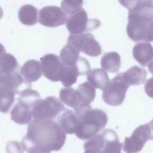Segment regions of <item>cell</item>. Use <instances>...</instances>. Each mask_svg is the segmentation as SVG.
<instances>
[{"mask_svg":"<svg viewBox=\"0 0 153 153\" xmlns=\"http://www.w3.org/2000/svg\"><path fill=\"white\" fill-rule=\"evenodd\" d=\"M66 138L65 133L53 120L33 119L21 143L24 149L32 147L44 153H51L60 150Z\"/></svg>","mask_w":153,"mask_h":153,"instance_id":"cell-1","label":"cell"},{"mask_svg":"<svg viewBox=\"0 0 153 153\" xmlns=\"http://www.w3.org/2000/svg\"><path fill=\"white\" fill-rule=\"evenodd\" d=\"M78 117L79 123L74 134L82 140L89 139L96 135L104 128L108 121L106 113L97 108H91Z\"/></svg>","mask_w":153,"mask_h":153,"instance_id":"cell-2","label":"cell"},{"mask_svg":"<svg viewBox=\"0 0 153 153\" xmlns=\"http://www.w3.org/2000/svg\"><path fill=\"white\" fill-rule=\"evenodd\" d=\"M26 81L20 71L8 75H0V112L8 113L19 94L25 87Z\"/></svg>","mask_w":153,"mask_h":153,"instance_id":"cell-3","label":"cell"},{"mask_svg":"<svg viewBox=\"0 0 153 153\" xmlns=\"http://www.w3.org/2000/svg\"><path fill=\"white\" fill-rule=\"evenodd\" d=\"M130 85L125 81L123 72H119L110 80L107 88L102 93V98L107 104L113 106L121 104Z\"/></svg>","mask_w":153,"mask_h":153,"instance_id":"cell-4","label":"cell"},{"mask_svg":"<svg viewBox=\"0 0 153 153\" xmlns=\"http://www.w3.org/2000/svg\"><path fill=\"white\" fill-rule=\"evenodd\" d=\"M153 139L152 120L136 128L129 137H126L123 150L126 153H137L141 150L144 144Z\"/></svg>","mask_w":153,"mask_h":153,"instance_id":"cell-5","label":"cell"},{"mask_svg":"<svg viewBox=\"0 0 153 153\" xmlns=\"http://www.w3.org/2000/svg\"><path fill=\"white\" fill-rule=\"evenodd\" d=\"M126 32L128 37L135 42H152L153 41V21L133 16L128 17Z\"/></svg>","mask_w":153,"mask_h":153,"instance_id":"cell-6","label":"cell"},{"mask_svg":"<svg viewBox=\"0 0 153 153\" xmlns=\"http://www.w3.org/2000/svg\"><path fill=\"white\" fill-rule=\"evenodd\" d=\"M64 105L58 98L49 96L41 99L32 109V117L36 119L56 118L65 109Z\"/></svg>","mask_w":153,"mask_h":153,"instance_id":"cell-7","label":"cell"},{"mask_svg":"<svg viewBox=\"0 0 153 153\" xmlns=\"http://www.w3.org/2000/svg\"><path fill=\"white\" fill-rule=\"evenodd\" d=\"M66 25L70 33L80 34L90 31L100 25L97 19H89L85 10L82 8L78 12L67 16Z\"/></svg>","mask_w":153,"mask_h":153,"instance_id":"cell-8","label":"cell"},{"mask_svg":"<svg viewBox=\"0 0 153 153\" xmlns=\"http://www.w3.org/2000/svg\"><path fill=\"white\" fill-rule=\"evenodd\" d=\"M67 43L72 45L79 52L91 56H97L102 53L100 44L91 33L77 34L70 33Z\"/></svg>","mask_w":153,"mask_h":153,"instance_id":"cell-9","label":"cell"},{"mask_svg":"<svg viewBox=\"0 0 153 153\" xmlns=\"http://www.w3.org/2000/svg\"><path fill=\"white\" fill-rule=\"evenodd\" d=\"M67 19V15L59 7L49 6L45 7L40 10L38 21L43 26L55 27L64 24Z\"/></svg>","mask_w":153,"mask_h":153,"instance_id":"cell-10","label":"cell"},{"mask_svg":"<svg viewBox=\"0 0 153 153\" xmlns=\"http://www.w3.org/2000/svg\"><path fill=\"white\" fill-rule=\"evenodd\" d=\"M40 63L45 77L52 82L60 81L62 63L59 56L52 53L46 54L40 59Z\"/></svg>","mask_w":153,"mask_h":153,"instance_id":"cell-11","label":"cell"},{"mask_svg":"<svg viewBox=\"0 0 153 153\" xmlns=\"http://www.w3.org/2000/svg\"><path fill=\"white\" fill-rule=\"evenodd\" d=\"M76 89L79 93V101L77 108L74 111L78 115L92 108L90 104L95 99L96 91L87 81L79 85Z\"/></svg>","mask_w":153,"mask_h":153,"instance_id":"cell-12","label":"cell"},{"mask_svg":"<svg viewBox=\"0 0 153 153\" xmlns=\"http://www.w3.org/2000/svg\"><path fill=\"white\" fill-rule=\"evenodd\" d=\"M102 133L103 139L97 149L102 153H121L123 143L120 142L116 132L111 129H106Z\"/></svg>","mask_w":153,"mask_h":153,"instance_id":"cell-13","label":"cell"},{"mask_svg":"<svg viewBox=\"0 0 153 153\" xmlns=\"http://www.w3.org/2000/svg\"><path fill=\"white\" fill-rule=\"evenodd\" d=\"M153 47L150 43L140 42L134 47L132 53L134 58L143 66L149 68L152 66L153 62Z\"/></svg>","mask_w":153,"mask_h":153,"instance_id":"cell-14","label":"cell"},{"mask_svg":"<svg viewBox=\"0 0 153 153\" xmlns=\"http://www.w3.org/2000/svg\"><path fill=\"white\" fill-rule=\"evenodd\" d=\"M56 122L65 133L72 134L77 129L79 120L75 112L65 108L57 116Z\"/></svg>","mask_w":153,"mask_h":153,"instance_id":"cell-15","label":"cell"},{"mask_svg":"<svg viewBox=\"0 0 153 153\" xmlns=\"http://www.w3.org/2000/svg\"><path fill=\"white\" fill-rule=\"evenodd\" d=\"M17 101L11 111V120L20 125L29 123L32 118L31 108L22 101Z\"/></svg>","mask_w":153,"mask_h":153,"instance_id":"cell-16","label":"cell"},{"mask_svg":"<svg viewBox=\"0 0 153 153\" xmlns=\"http://www.w3.org/2000/svg\"><path fill=\"white\" fill-rule=\"evenodd\" d=\"M20 72L24 79L30 83L39 79L42 73L40 63L34 59L26 61L21 68Z\"/></svg>","mask_w":153,"mask_h":153,"instance_id":"cell-17","label":"cell"},{"mask_svg":"<svg viewBox=\"0 0 153 153\" xmlns=\"http://www.w3.org/2000/svg\"><path fill=\"white\" fill-rule=\"evenodd\" d=\"M87 80L95 89L99 88L102 91L107 88L110 81L107 73L100 68L91 70L87 75Z\"/></svg>","mask_w":153,"mask_h":153,"instance_id":"cell-18","label":"cell"},{"mask_svg":"<svg viewBox=\"0 0 153 153\" xmlns=\"http://www.w3.org/2000/svg\"><path fill=\"white\" fill-rule=\"evenodd\" d=\"M123 76L126 82L130 85H137L145 82L147 72L144 68L134 65L123 72Z\"/></svg>","mask_w":153,"mask_h":153,"instance_id":"cell-19","label":"cell"},{"mask_svg":"<svg viewBox=\"0 0 153 153\" xmlns=\"http://www.w3.org/2000/svg\"><path fill=\"white\" fill-rule=\"evenodd\" d=\"M18 16L20 22L24 25H33L38 21V10L31 5L25 4L20 8Z\"/></svg>","mask_w":153,"mask_h":153,"instance_id":"cell-20","label":"cell"},{"mask_svg":"<svg viewBox=\"0 0 153 153\" xmlns=\"http://www.w3.org/2000/svg\"><path fill=\"white\" fill-rule=\"evenodd\" d=\"M100 64L101 68L105 71L117 72L121 66L120 57L117 53L114 51L105 53L101 57Z\"/></svg>","mask_w":153,"mask_h":153,"instance_id":"cell-21","label":"cell"},{"mask_svg":"<svg viewBox=\"0 0 153 153\" xmlns=\"http://www.w3.org/2000/svg\"><path fill=\"white\" fill-rule=\"evenodd\" d=\"M79 76V73L76 64L71 66H68L62 63L60 81L64 87H70L76 83Z\"/></svg>","mask_w":153,"mask_h":153,"instance_id":"cell-22","label":"cell"},{"mask_svg":"<svg viewBox=\"0 0 153 153\" xmlns=\"http://www.w3.org/2000/svg\"><path fill=\"white\" fill-rule=\"evenodd\" d=\"M59 97L62 102L74 110L77 108L79 99L76 89H74L72 87L62 88L60 91Z\"/></svg>","mask_w":153,"mask_h":153,"instance_id":"cell-23","label":"cell"},{"mask_svg":"<svg viewBox=\"0 0 153 153\" xmlns=\"http://www.w3.org/2000/svg\"><path fill=\"white\" fill-rule=\"evenodd\" d=\"M79 51L71 44L67 43L62 49L60 54L61 63L66 66L74 65L79 58Z\"/></svg>","mask_w":153,"mask_h":153,"instance_id":"cell-24","label":"cell"},{"mask_svg":"<svg viewBox=\"0 0 153 153\" xmlns=\"http://www.w3.org/2000/svg\"><path fill=\"white\" fill-rule=\"evenodd\" d=\"M16 59L12 54L6 53L0 60V75H8L20 71Z\"/></svg>","mask_w":153,"mask_h":153,"instance_id":"cell-25","label":"cell"},{"mask_svg":"<svg viewBox=\"0 0 153 153\" xmlns=\"http://www.w3.org/2000/svg\"><path fill=\"white\" fill-rule=\"evenodd\" d=\"M83 0H62L61 6L67 16L73 14L82 8Z\"/></svg>","mask_w":153,"mask_h":153,"instance_id":"cell-26","label":"cell"},{"mask_svg":"<svg viewBox=\"0 0 153 153\" xmlns=\"http://www.w3.org/2000/svg\"><path fill=\"white\" fill-rule=\"evenodd\" d=\"M6 149L7 153H24L25 151L21 143L16 141H9Z\"/></svg>","mask_w":153,"mask_h":153,"instance_id":"cell-27","label":"cell"},{"mask_svg":"<svg viewBox=\"0 0 153 153\" xmlns=\"http://www.w3.org/2000/svg\"><path fill=\"white\" fill-rule=\"evenodd\" d=\"M5 49L1 43H0V60L6 53Z\"/></svg>","mask_w":153,"mask_h":153,"instance_id":"cell-28","label":"cell"},{"mask_svg":"<svg viewBox=\"0 0 153 153\" xmlns=\"http://www.w3.org/2000/svg\"><path fill=\"white\" fill-rule=\"evenodd\" d=\"M3 14V12L1 7L0 6V19L2 18Z\"/></svg>","mask_w":153,"mask_h":153,"instance_id":"cell-29","label":"cell"}]
</instances>
